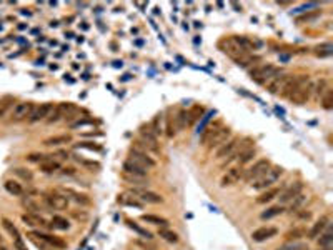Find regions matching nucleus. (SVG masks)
<instances>
[{
	"mask_svg": "<svg viewBox=\"0 0 333 250\" xmlns=\"http://www.w3.org/2000/svg\"><path fill=\"white\" fill-rule=\"evenodd\" d=\"M282 173H283V168L278 167V165H272V167L268 168L267 172L263 173L262 177H260L258 180H255L254 184V190H258V192H263V190H267L272 187L273 184H277L278 179L282 177Z\"/></svg>",
	"mask_w": 333,
	"mask_h": 250,
	"instance_id": "f257e3e1",
	"label": "nucleus"
},
{
	"mask_svg": "<svg viewBox=\"0 0 333 250\" xmlns=\"http://www.w3.org/2000/svg\"><path fill=\"white\" fill-rule=\"evenodd\" d=\"M313 85L315 83L310 79H307L305 82H302L300 85L295 88V92H292L288 100L295 105H305L311 99V95H313Z\"/></svg>",
	"mask_w": 333,
	"mask_h": 250,
	"instance_id": "f03ea898",
	"label": "nucleus"
},
{
	"mask_svg": "<svg viewBox=\"0 0 333 250\" xmlns=\"http://www.w3.org/2000/svg\"><path fill=\"white\" fill-rule=\"evenodd\" d=\"M44 202H45V205L52 210H67L70 207L69 197L62 192H57V190H49V192H45Z\"/></svg>",
	"mask_w": 333,
	"mask_h": 250,
	"instance_id": "7ed1b4c3",
	"label": "nucleus"
},
{
	"mask_svg": "<svg viewBox=\"0 0 333 250\" xmlns=\"http://www.w3.org/2000/svg\"><path fill=\"white\" fill-rule=\"evenodd\" d=\"M130 195H133L137 200H140L142 203H154V205H158V203H163V197L160 194L154 192L150 189L145 187H132L128 190Z\"/></svg>",
	"mask_w": 333,
	"mask_h": 250,
	"instance_id": "20e7f679",
	"label": "nucleus"
},
{
	"mask_svg": "<svg viewBox=\"0 0 333 250\" xmlns=\"http://www.w3.org/2000/svg\"><path fill=\"white\" fill-rule=\"evenodd\" d=\"M130 162H133L135 165H140L143 168H154L157 162H155L154 157H150V154H147V152H143L140 149H137V147H132V149L128 150V159Z\"/></svg>",
	"mask_w": 333,
	"mask_h": 250,
	"instance_id": "39448f33",
	"label": "nucleus"
},
{
	"mask_svg": "<svg viewBox=\"0 0 333 250\" xmlns=\"http://www.w3.org/2000/svg\"><path fill=\"white\" fill-rule=\"evenodd\" d=\"M270 167H272V164H270L268 159L256 160V162L252 165L248 170H245V173H243V180H245V182H255V180H258L260 177H262Z\"/></svg>",
	"mask_w": 333,
	"mask_h": 250,
	"instance_id": "423d86ee",
	"label": "nucleus"
},
{
	"mask_svg": "<svg viewBox=\"0 0 333 250\" xmlns=\"http://www.w3.org/2000/svg\"><path fill=\"white\" fill-rule=\"evenodd\" d=\"M277 67L272 65V63H265V65H258L255 67L254 70H250V77L254 82L260 83V85H265V82L275 74Z\"/></svg>",
	"mask_w": 333,
	"mask_h": 250,
	"instance_id": "0eeeda50",
	"label": "nucleus"
},
{
	"mask_svg": "<svg viewBox=\"0 0 333 250\" xmlns=\"http://www.w3.org/2000/svg\"><path fill=\"white\" fill-rule=\"evenodd\" d=\"M33 107H35V105H33L32 102H19V104H15L10 112V122L27 120V118L30 117Z\"/></svg>",
	"mask_w": 333,
	"mask_h": 250,
	"instance_id": "6e6552de",
	"label": "nucleus"
},
{
	"mask_svg": "<svg viewBox=\"0 0 333 250\" xmlns=\"http://www.w3.org/2000/svg\"><path fill=\"white\" fill-rule=\"evenodd\" d=\"M243 170L242 167H231L227 170V173H223V177L220 179V187L222 189H227V187H233V185H237L240 180H243Z\"/></svg>",
	"mask_w": 333,
	"mask_h": 250,
	"instance_id": "1a4fd4ad",
	"label": "nucleus"
},
{
	"mask_svg": "<svg viewBox=\"0 0 333 250\" xmlns=\"http://www.w3.org/2000/svg\"><path fill=\"white\" fill-rule=\"evenodd\" d=\"M223 45H225V50H223V52L229 55L230 58H233L235 62H238V63L242 62L243 58L247 57V54H248L247 50H243V49L237 44V42H235V39L223 40Z\"/></svg>",
	"mask_w": 333,
	"mask_h": 250,
	"instance_id": "9d476101",
	"label": "nucleus"
},
{
	"mask_svg": "<svg viewBox=\"0 0 333 250\" xmlns=\"http://www.w3.org/2000/svg\"><path fill=\"white\" fill-rule=\"evenodd\" d=\"M52 109H53V104H50V102L35 105L30 113V117H28V122H30V124H37V122H40V120H47V117L50 115Z\"/></svg>",
	"mask_w": 333,
	"mask_h": 250,
	"instance_id": "9b49d317",
	"label": "nucleus"
},
{
	"mask_svg": "<svg viewBox=\"0 0 333 250\" xmlns=\"http://www.w3.org/2000/svg\"><path fill=\"white\" fill-rule=\"evenodd\" d=\"M230 135H231L230 127H223V125H222V127H220V130H218V132L212 137V140L206 143L208 150H213V149H218V147H222L225 142H229Z\"/></svg>",
	"mask_w": 333,
	"mask_h": 250,
	"instance_id": "f8f14e48",
	"label": "nucleus"
},
{
	"mask_svg": "<svg viewBox=\"0 0 333 250\" xmlns=\"http://www.w3.org/2000/svg\"><path fill=\"white\" fill-rule=\"evenodd\" d=\"M330 225V217H328V215H322V217H320L317 222L313 223V225H311V228L308 230V239L310 240H317L320 235L323 234V232H325V228Z\"/></svg>",
	"mask_w": 333,
	"mask_h": 250,
	"instance_id": "ddd939ff",
	"label": "nucleus"
},
{
	"mask_svg": "<svg viewBox=\"0 0 333 250\" xmlns=\"http://www.w3.org/2000/svg\"><path fill=\"white\" fill-rule=\"evenodd\" d=\"M285 75L286 74H283L280 69H277L275 74H273L272 77L265 82V87H267V90L270 92V94H273V95L278 94V90H280L282 83H283V80H285Z\"/></svg>",
	"mask_w": 333,
	"mask_h": 250,
	"instance_id": "4468645a",
	"label": "nucleus"
},
{
	"mask_svg": "<svg viewBox=\"0 0 333 250\" xmlns=\"http://www.w3.org/2000/svg\"><path fill=\"white\" fill-rule=\"evenodd\" d=\"M303 187H305V185H303V182H295L293 185H290V187L286 189L285 192H282L280 197H278V198H280V205H286L290 200H293V198L297 197L298 194L303 192Z\"/></svg>",
	"mask_w": 333,
	"mask_h": 250,
	"instance_id": "2eb2a0df",
	"label": "nucleus"
},
{
	"mask_svg": "<svg viewBox=\"0 0 333 250\" xmlns=\"http://www.w3.org/2000/svg\"><path fill=\"white\" fill-rule=\"evenodd\" d=\"M22 222L27 227H32V228H47V227H50L49 223H47V220L42 217V215H39V214H28V212L22 215Z\"/></svg>",
	"mask_w": 333,
	"mask_h": 250,
	"instance_id": "dca6fc26",
	"label": "nucleus"
},
{
	"mask_svg": "<svg viewBox=\"0 0 333 250\" xmlns=\"http://www.w3.org/2000/svg\"><path fill=\"white\" fill-rule=\"evenodd\" d=\"M30 234L35 235V237H39V239H42L45 244L50 245V247H53V249H67V242L64 239H60V237H57V235L44 234V232H30Z\"/></svg>",
	"mask_w": 333,
	"mask_h": 250,
	"instance_id": "f3484780",
	"label": "nucleus"
},
{
	"mask_svg": "<svg viewBox=\"0 0 333 250\" xmlns=\"http://www.w3.org/2000/svg\"><path fill=\"white\" fill-rule=\"evenodd\" d=\"M238 143H240V139L238 137L230 139V140L223 143L222 147H218V149H217V157H215V159H227V157L231 155L235 150H237Z\"/></svg>",
	"mask_w": 333,
	"mask_h": 250,
	"instance_id": "a211bd4d",
	"label": "nucleus"
},
{
	"mask_svg": "<svg viewBox=\"0 0 333 250\" xmlns=\"http://www.w3.org/2000/svg\"><path fill=\"white\" fill-rule=\"evenodd\" d=\"M277 234L278 230L275 227H260L252 232V239H254L255 242H265V240L272 239V237H275Z\"/></svg>",
	"mask_w": 333,
	"mask_h": 250,
	"instance_id": "6ab92c4d",
	"label": "nucleus"
},
{
	"mask_svg": "<svg viewBox=\"0 0 333 250\" xmlns=\"http://www.w3.org/2000/svg\"><path fill=\"white\" fill-rule=\"evenodd\" d=\"M72 142V135L65 134V135H55V137H49L44 140L45 147H60V145H67V143Z\"/></svg>",
	"mask_w": 333,
	"mask_h": 250,
	"instance_id": "aec40b11",
	"label": "nucleus"
},
{
	"mask_svg": "<svg viewBox=\"0 0 333 250\" xmlns=\"http://www.w3.org/2000/svg\"><path fill=\"white\" fill-rule=\"evenodd\" d=\"M124 173H130V175H138V177H147V173L149 170L147 168L140 167V165H135L133 162H130V160H125L124 162Z\"/></svg>",
	"mask_w": 333,
	"mask_h": 250,
	"instance_id": "412c9836",
	"label": "nucleus"
},
{
	"mask_svg": "<svg viewBox=\"0 0 333 250\" xmlns=\"http://www.w3.org/2000/svg\"><path fill=\"white\" fill-rule=\"evenodd\" d=\"M278 195H280V189L270 187V189L263 190V192L260 194V197L256 198V203H268V202H272L273 198H277Z\"/></svg>",
	"mask_w": 333,
	"mask_h": 250,
	"instance_id": "4be33fe9",
	"label": "nucleus"
},
{
	"mask_svg": "<svg viewBox=\"0 0 333 250\" xmlns=\"http://www.w3.org/2000/svg\"><path fill=\"white\" fill-rule=\"evenodd\" d=\"M50 227L57 228V230H69L72 227V223L69 219L62 217V215H53L52 220H50Z\"/></svg>",
	"mask_w": 333,
	"mask_h": 250,
	"instance_id": "5701e85b",
	"label": "nucleus"
},
{
	"mask_svg": "<svg viewBox=\"0 0 333 250\" xmlns=\"http://www.w3.org/2000/svg\"><path fill=\"white\" fill-rule=\"evenodd\" d=\"M3 187H5V190L10 195H14V197H20V195H24V187H22V184H19L17 180H7L5 184H3Z\"/></svg>",
	"mask_w": 333,
	"mask_h": 250,
	"instance_id": "b1692460",
	"label": "nucleus"
},
{
	"mask_svg": "<svg viewBox=\"0 0 333 250\" xmlns=\"http://www.w3.org/2000/svg\"><path fill=\"white\" fill-rule=\"evenodd\" d=\"M220 127H222V125L218 124V122H217V124H210L208 127H206V129L204 130V134H202V139H200V140H202V145H206V143L212 140V137L218 132V130H220Z\"/></svg>",
	"mask_w": 333,
	"mask_h": 250,
	"instance_id": "393cba45",
	"label": "nucleus"
},
{
	"mask_svg": "<svg viewBox=\"0 0 333 250\" xmlns=\"http://www.w3.org/2000/svg\"><path fill=\"white\" fill-rule=\"evenodd\" d=\"M205 109L202 107V105H193V107L187 112V117H188V127L195 125V122L199 120V118L204 115Z\"/></svg>",
	"mask_w": 333,
	"mask_h": 250,
	"instance_id": "a878e982",
	"label": "nucleus"
},
{
	"mask_svg": "<svg viewBox=\"0 0 333 250\" xmlns=\"http://www.w3.org/2000/svg\"><path fill=\"white\" fill-rule=\"evenodd\" d=\"M64 194H65L67 197H69V200L72 198V200H75L77 203H80V205H88V203H90V198H88L87 195L75 192V190H72V189H65V190H64Z\"/></svg>",
	"mask_w": 333,
	"mask_h": 250,
	"instance_id": "bb28decb",
	"label": "nucleus"
},
{
	"mask_svg": "<svg viewBox=\"0 0 333 250\" xmlns=\"http://www.w3.org/2000/svg\"><path fill=\"white\" fill-rule=\"evenodd\" d=\"M283 212H285L283 205H273V207H270V209H267L265 212H262V214H260V219H262V220L275 219V217H278V215L283 214Z\"/></svg>",
	"mask_w": 333,
	"mask_h": 250,
	"instance_id": "cd10ccee",
	"label": "nucleus"
},
{
	"mask_svg": "<svg viewBox=\"0 0 333 250\" xmlns=\"http://www.w3.org/2000/svg\"><path fill=\"white\" fill-rule=\"evenodd\" d=\"M14 109V97L12 95H5L0 99V120L8 113V110Z\"/></svg>",
	"mask_w": 333,
	"mask_h": 250,
	"instance_id": "c85d7f7f",
	"label": "nucleus"
},
{
	"mask_svg": "<svg viewBox=\"0 0 333 250\" xmlns=\"http://www.w3.org/2000/svg\"><path fill=\"white\" fill-rule=\"evenodd\" d=\"M142 220L147 223H152V225H160V227H167L168 225V220L160 217V215H154V214H143Z\"/></svg>",
	"mask_w": 333,
	"mask_h": 250,
	"instance_id": "c756f323",
	"label": "nucleus"
},
{
	"mask_svg": "<svg viewBox=\"0 0 333 250\" xmlns=\"http://www.w3.org/2000/svg\"><path fill=\"white\" fill-rule=\"evenodd\" d=\"M165 118V122H167V125H165V134H167V137H174V135L177 134V127H175V117L172 115V110L168 109L167 110V117H163Z\"/></svg>",
	"mask_w": 333,
	"mask_h": 250,
	"instance_id": "7c9ffc66",
	"label": "nucleus"
},
{
	"mask_svg": "<svg viewBox=\"0 0 333 250\" xmlns=\"http://www.w3.org/2000/svg\"><path fill=\"white\" fill-rule=\"evenodd\" d=\"M305 202H307V195H305V194H303V192L298 194V195L295 197L293 200L288 202V212H290V214H295V212H298L303 207V203H305Z\"/></svg>",
	"mask_w": 333,
	"mask_h": 250,
	"instance_id": "2f4dec72",
	"label": "nucleus"
},
{
	"mask_svg": "<svg viewBox=\"0 0 333 250\" xmlns=\"http://www.w3.org/2000/svg\"><path fill=\"white\" fill-rule=\"evenodd\" d=\"M307 235V230L303 227H297V228H292V230H288L285 234V240H288V242H298L300 239Z\"/></svg>",
	"mask_w": 333,
	"mask_h": 250,
	"instance_id": "473e14b6",
	"label": "nucleus"
},
{
	"mask_svg": "<svg viewBox=\"0 0 333 250\" xmlns=\"http://www.w3.org/2000/svg\"><path fill=\"white\" fill-rule=\"evenodd\" d=\"M175 127L177 130H185L188 127V117H187V110L180 109L175 113Z\"/></svg>",
	"mask_w": 333,
	"mask_h": 250,
	"instance_id": "72a5a7b5",
	"label": "nucleus"
},
{
	"mask_svg": "<svg viewBox=\"0 0 333 250\" xmlns=\"http://www.w3.org/2000/svg\"><path fill=\"white\" fill-rule=\"evenodd\" d=\"M62 168V165L57 160H45L40 164V172L42 173H55Z\"/></svg>",
	"mask_w": 333,
	"mask_h": 250,
	"instance_id": "f704fd0d",
	"label": "nucleus"
},
{
	"mask_svg": "<svg viewBox=\"0 0 333 250\" xmlns=\"http://www.w3.org/2000/svg\"><path fill=\"white\" fill-rule=\"evenodd\" d=\"M120 203V205H127V207H135V209H143V203L140 200H137L135 197H130L127 195V194H124V195L119 197V200H117Z\"/></svg>",
	"mask_w": 333,
	"mask_h": 250,
	"instance_id": "c9c22d12",
	"label": "nucleus"
},
{
	"mask_svg": "<svg viewBox=\"0 0 333 250\" xmlns=\"http://www.w3.org/2000/svg\"><path fill=\"white\" fill-rule=\"evenodd\" d=\"M122 179L125 182H128V184H133L135 187H145L147 182V177H138V175H130V173H122Z\"/></svg>",
	"mask_w": 333,
	"mask_h": 250,
	"instance_id": "e433bc0d",
	"label": "nucleus"
},
{
	"mask_svg": "<svg viewBox=\"0 0 333 250\" xmlns=\"http://www.w3.org/2000/svg\"><path fill=\"white\" fill-rule=\"evenodd\" d=\"M317 240H318L320 247H332V245H333V234L330 230V225L325 228V232H323V234L320 235Z\"/></svg>",
	"mask_w": 333,
	"mask_h": 250,
	"instance_id": "4c0bfd02",
	"label": "nucleus"
},
{
	"mask_svg": "<svg viewBox=\"0 0 333 250\" xmlns=\"http://www.w3.org/2000/svg\"><path fill=\"white\" fill-rule=\"evenodd\" d=\"M158 237H162L163 240H167V242H170V244L179 242V234L174 232V230H170V228H160Z\"/></svg>",
	"mask_w": 333,
	"mask_h": 250,
	"instance_id": "58836bf2",
	"label": "nucleus"
},
{
	"mask_svg": "<svg viewBox=\"0 0 333 250\" xmlns=\"http://www.w3.org/2000/svg\"><path fill=\"white\" fill-rule=\"evenodd\" d=\"M22 205L28 210V214H39V210H42L40 203L37 200H33V197H27L22 200Z\"/></svg>",
	"mask_w": 333,
	"mask_h": 250,
	"instance_id": "ea45409f",
	"label": "nucleus"
},
{
	"mask_svg": "<svg viewBox=\"0 0 333 250\" xmlns=\"http://www.w3.org/2000/svg\"><path fill=\"white\" fill-rule=\"evenodd\" d=\"M2 225H3V228L7 230V234L10 235L14 240H17V239H20V237H22V235H20V232L17 230V227H15L14 223H12L8 219H2Z\"/></svg>",
	"mask_w": 333,
	"mask_h": 250,
	"instance_id": "a19ab883",
	"label": "nucleus"
},
{
	"mask_svg": "<svg viewBox=\"0 0 333 250\" xmlns=\"http://www.w3.org/2000/svg\"><path fill=\"white\" fill-rule=\"evenodd\" d=\"M332 54H333L332 44H322V45H317V47H315V55H317V57H322V58L332 57Z\"/></svg>",
	"mask_w": 333,
	"mask_h": 250,
	"instance_id": "79ce46f5",
	"label": "nucleus"
},
{
	"mask_svg": "<svg viewBox=\"0 0 333 250\" xmlns=\"http://www.w3.org/2000/svg\"><path fill=\"white\" fill-rule=\"evenodd\" d=\"M162 118H163V115H162V113H158V115H155V117H154V120H152V124H150L152 132L157 135V137H160V135H163Z\"/></svg>",
	"mask_w": 333,
	"mask_h": 250,
	"instance_id": "37998d69",
	"label": "nucleus"
},
{
	"mask_svg": "<svg viewBox=\"0 0 333 250\" xmlns=\"http://www.w3.org/2000/svg\"><path fill=\"white\" fill-rule=\"evenodd\" d=\"M255 149L252 147V149H248V150H243V152H240V157H238V164H240V167L242 165H245L248 164L250 160H254V157H255Z\"/></svg>",
	"mask_w": 333,
	"mask_h": 250,
	"instance_id": "c03bdc74",
	"label": "nucleus"
},
{
	"mask_svg": "<svg viewBox=\"0 0 333 250\" xmlns=\"http://www.w3.org/2000/svg\"><path fill=\"white\" fill-rule=\"evenodd\" d=\"M64 117H65V115H64V112H62L60 105H57V107H53V109H52L50 115L47 117V124H55V122L62 120Z\"/></svg>",
	"mask_w": 333,
	"mask_h": 250,
	"instance_id": "a18cd8bd",
	"label": "nucleus"
},
{
	"mask_svg": "<svg viewBox=\"0 0 333 250\" xmlns=\"http://www.w3.org/2000/svg\"><path fill=\"white\" fill-rule=\"evenodd\" d=\"M125 222H127V225L132 228L133 232H137L138 235H142V237H145V239H152V234L149 230H145V228H142L140 225H137V223L133 222V220H130V219H127L125 220Z\"/></svg>",
	"mask_w": 333,
	"mask_h": 250,
	"instance_id": "49530a36",
	"label": "nucleus"
},
{
	"mask_svg": "<svg viewBox=\"0 0 333 250\" xmlns=\"http://www.w3.org/2000/svg\"><path fill=\"white\" fill-rule=\"evenodd\" d=\"M322 107L325 110H332L333 109V90L332 88H328V90L325 92V94L322 95Z\"/></svg>",
	"mask_w": 333,
	"mask_h": 250,
	"instance_id": "de8ad7c7",
	"label": "nucleus"
},
{
	"mask_svg": "<svg viewBox=\"0 0 333 250\" xmlns=\"http://www.w3.org/2000/svg\"><path fill=\"white\" fill-rule=\"evenodd\" d=\"M12 172H14L17 177H20L22 180H25V182H32V180H33V173H32L30 170H28V168L17 167V168H14Z\"/></svg>",
	"mask_w": 333,
	"mask_h": 250,
	"instance_id": "09e8293b",
	"label": "nucleus"
},
{
	"mask_svg": "<svg viewBox=\"0 0 333 250\" xmlns=\"http://www.w3.org/2000/svg\"><path fill=\"white\" fill-rule=\"evenodd\" d=\"M75 149H85L90 152H102V147L95 142H78L75 143Z\"/></svg>",
	"mask_w": 333,
	"mask_h": 250,
	"instance_id": "8fccbe9b",
	"label": "nucleus"
},
{
	"mask_svg": "<svg viewBox=\"0 0 333 250\" xmlns=\"http://www.w3.org/2000/svg\"><path fill=\"white\" fill-rule=\"evenodd\" d=\"M328 88H330V87H328V80L327 79H322L317 83V85H313V94H317V97H320V99H322V95L325 94Z\"/></svg>",
	"mask_w": 333,
	"mask_h": 250,
	"instance_id": "3c124183",
	"label": "nucleus"
},
{
	"mask_svg": "<svg viewBox=\"0 0 333 250\" xmlns=\"http://www.w3.org/2000/svg\"><path fill=\"white\" fill-rule=\"evenodd\" d=\"M75 160L80 164V165H83V167H87V168H92V170H99L100 168V164L99 162H95V160H87V159H82V157H75Z\"/></svg>",
	"mask_w": 333,
	"mask_h": 250,
	"instance_id": "603ef678",
	"label": "nucleus"
},
{
	"mask_svg": "<svg viewBox=\"0 0 333 250\" xmlns=\"http://www.w3.org/2000/svg\"><path fill=\"white\" fill-rule=\"evenodd\" d=\"M277 250H307V245L302 242H286L285 245L278 247Z\"/></svg>",
	"mask_w": 333,
	"mask_h": 250,
	"instance_id": "864d4df0",
	"label": "nucleus"
},
{
	"mask_svg": "<svg viewBox=\"0 0 333 250\" xmlns=\"http://www.w3.org/2000/svg\"><path fill=\"white\" fill-rule=\"evenodd\" d=\"M25 159H27V162H35V164H42L45 162V160H49L44 154H30L25 157Z\"/></svg>",
	"mask_w": 333,
	"mask_h": 250,
	"instance_id": "5fc2aeb1",
	"label": "nucleus"
},
{
	"mask_svg": "<svg viewBox=\"0 0 333 250\" xmlns=\"http://www.w3.org/2000/svg\"><path fill=\"white\" fill-rule=\"evenodd\" d=\"M85 125H94V120H92V118H82V120L75 122V124H72L70 127L72 129H77V127H85Z\"/></svg>",
	"mask_w": 333,
	"mask_h": 250,
	"instance_id": "6e6d98bb",
	"label": "nucleus"
},
{
	"mask_svg": "<svg viewBox=\"0 0 333 250\" xmlns=\"http://www.w3.org/2000/svg\"><path fill=\"white\" fill-rule=\"evenodd\" d=\"M14 245H15V250H28L27 247H25L22 237H20V239H17V240H14Z\"/></svg>",
	"mask_w": 333,
	"mask_h": 250,
	"instance_id": "4d7b16f0",
	"label": "nucleus"
},
{
	"mask_svg": "<svg viewBox=\"0 0 333 250\" xmlns=\"http://www.w3.org/2000/svg\"><path fill=\"white\" fill-rule=\"evenodd\" d=\"M311 217V212H303V214H302V219L303 220H308Z\"/></svg>",
	"mask_w": 333,
	"mask_h": 250,
	"instance_id": "13d9d810",
	"label": "nucleus"
},
{
	"mask_svg": "<svg viewBox=\"0 0 333 250\" xmlns=\"http://www.w3.org/2000/svg\"><path fill=\"white\" fill-rule=\"evenodd\" d=\"M318 250H332V247H320Z\"/></svg>",
	"mask_w": 333,
	"mask_h": 250,
	"instance_id": "bf43d9fd",
	"label": "nucleus"
},
{
	"mask_svg": "<svg viewBox=\"0 0 333 250\" xmlns=\"http://www.w3.org/2000/svg\"><path fill=\"white\" fill-rule=\"evenodd\" d=\"M0 250H7L5 247H3V245H0Z\"/></svg>",
	"mask_w": 333,
	"mask_h": 250,
	"instance_id": "052dcab7",
	"label": "nucleus"
}]
</instances>
